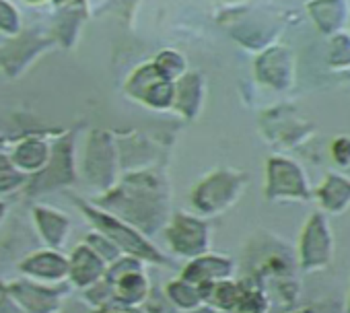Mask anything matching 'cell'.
<instances>
[{"instance_id": "6da1fadb", "label": "cell", "mask_w": 350, "mask_h": 313, "mask_svg": "<svg viewBox=\"0 0 350 313\" xmlns=\"http://www.w3.org/2000/svg\"><path fill=\"white\" fill-rule=\"evenodd\" d=\"M270 196H307L301 172L293 163L270 161Z\"/></svg>"}, {"instance_id": "7a4b0ae2", "label": "cell", "mask_w": 350, "mask_h": 313, "mask_svg": "<svg viewBox=\"0 0 350 313\" xmlns=\"http://www.w3.org/2000/svg\"><path fill=\"white\" fill-rule=\"evenodd\" d=\"M321 217H313L307 233L303 235V264H321L329 258V235Z\"/></svg>"}, {"instance_id": "3957f363", "label": "cell", "mask_w": 350, "mask_h": 313, "mask_svg": "<svg viewBox=\"0 0 350 313\" xmlns=\"http://www.w3.org/2000/svg\"><path fill=\"white\" fill-rule=\"evenodd\" d=\"M319 196L329 210H338L350 200V184L342 178H329L321 188Z\"/></svg>"}, {"instance_id": "277c9868", "label": "cell", "mask_w": 350, "mask_h": 313, "mask_svg": "<svg viewBox=\"0 0 350 313\" xmlns=\"http://www.w3.org/2000/svg\"><path fill=\"white\" fill-rule=\"evenodd\" d=\"M99 270H101V264L91 254H87V251H79L77 254L72 272H75V278H77L79 284H87V282L95 280Z\"/></svg>"}, {"instance_id": "5b68a950", "label": "cell", "mask_w": 350, "mask_h": 313, "mask_svg": "<svg viewBox=\"0 0 350 313\" xmlns=\"http://www.w3.org/2000/svg\"><path fill=\"white\" fill-rule=\"evenodd\" d=\"M118 292H120V299H124V301H128V303L140 301V299L144 297V292H146L142 276H138V274H128V276L120 282Z\"/></svg>"}, {"instance_id": "8992f818", "label": "cell", "mask_w": 350, "mask_h": 313, "mask_svg": "<svg viewBox=\"0 0 350 313\" xmlns=\"http://www.w3.org/2000/svg\"><path fill=\"white\" fill-rule=\"evenodd\" d=\"M25 268L31 270V272H36V274H42V276H60L64 272V262L58 260V258L42 256L36 262H29Z\"/></svg>"}, {"instance_id": "52a82bcc", "label": "cell", "mask_w": 350, "mask_h": 313, "mask_svg": "<svg viewBox=\"0 0 350 313\" xmlns=\"http://www.w3.org/2000/svg\"><path fill=\"white\" fill-rule=\"evenodd\" d=\"M171 297L178 301V303H182L184 307H192L196 301H198V295L192 290V288H188V286H180V284H173L171 286Z\"/></svg>"}, {"instance_id": "ba28073f", "label": "cell", "mask_w": 350, "mask_h": 313, "mask_svg": "<svg viewBox=\"0 0 350 313\" xmlns=\"http://www.w3.org/2000/svg\"><path fill=\"white\" fill-rule=\"evenodd\" d=\"M334 152H336V159L346 163V156H350V140L348 138H340L336 142V146H334Z\"/></svg>"}]
</instances>
